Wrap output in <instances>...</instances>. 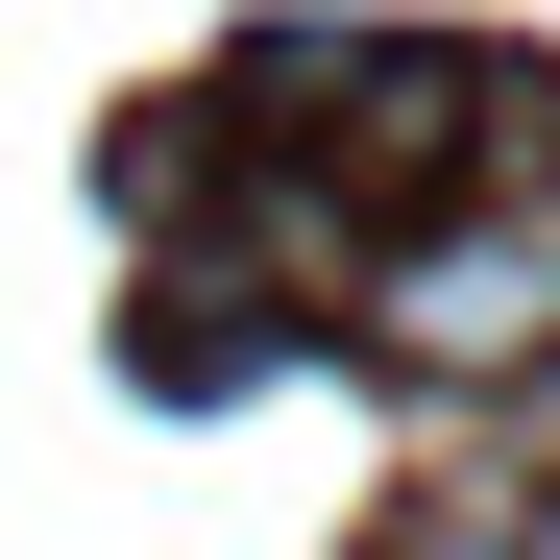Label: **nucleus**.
<instances>
[{"mask_svg":"<svg viewBox=\"0 0 560 560\" xmlns=\"http://www.w3.org/2000/svg\"><path fill=\"white\" fill-rule=\"evenodd\" d=\"M365 317H390V365H415V390H512V365L560 341V196H488V220L365 244Z\"/></svg>","mask_w":560,"mask_h":560,"instance_id":"nucleus-1","label":"nucleus"},{"mask_svg":"<svg viewBox=\"0 0 560 560\" xmlns=\"http://www.w3.org/2000/svg\"><path fill=\"white\" fill-rule=\"evenodd\" d=\"M390 560H536V512H512V488H439V512H415Z\"/></svg>","mask_w":560,"mask_h":560,"instance_id":"nucleus-2","label":"nucleus"}]
</instances>
